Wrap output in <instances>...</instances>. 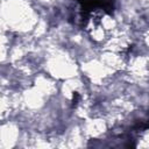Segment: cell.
<instances>
[{
    "label": "cell",
    "instance_id": "cell-1",
    "mask_svg": "<svg viewBox=\"0 0 149 149\" xmlns=\"http://www.w3.org/2000/svg\"><path fill=\"white\" fill-rule=\"evenodd\" d=\"M78 102H79V94L76 92L72 95V107H76L78 105Z\"/></svg>",
    "mask_w": 149,
    "mask_h": 149
}]
</instances>
